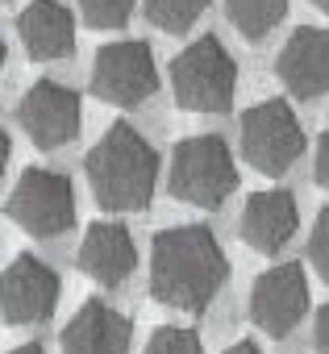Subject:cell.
Returning <instances> with one entry per match:
<instances>
[{
    "mask_svg": "<svg viewBox=\"0 0 329 354\" xmlns=\"http://www.w3.org/2000/svg\"><path fill=\"white\" fill-rule=\"evenodd\" d=\"M229 275V259L213 230L171 225L150 246V296L176 313H205Z\"/></svg>",
    "mask_w": 329,
    "mask_h": 354,
    "instance_id": "obj_1",
    "label": "cell"
},
{
    "mask_svg": "<svg viewBox=\"0 0 329 354\" xmlns=\"http://www.w3.org/2000/svg\"><path fill=\"white\" fill-rule=\"evenodd\" d=\"M92 201L109 213H138L158 188V150L129 125L117 121L84 158Z\"/></svg>",
    "mask_w": 329,
    "mask_h": 354,
    "instance_id": "obj_2",
    "label": "cell"
},
{
    "mask_svg": "<svg viewBox=\"0 0 329 354\" xmlns=\"http://www.w3.org/2000/svg\"><path fill=\"white\" fill-rule=\"evenodd\" d=\"M167 188L176 201H184L192 209H221L238 188V167H234L225 138L221 133L184 138L171 154Z\"/></svg>",
    "mask_w": 329,
    "mask_h": 354,
    "instance_id": "obj_3",
    "label": "cell"
},
{
    "mask_svg": "<svg viewBox=\"0 0 329 354\" xmlns=\"http://www.w3.org/2000/svg\"><path fill=\"white\" fill-rule=\"evenodd\" d=\"M171 92L176 104L188 113H225L238 92V63L221 46V38L205 34L171 63Z\"/></svg>",
    "mask_w": 329,
    "mask_h": 354,
    "instance_id": "obj_4",
    "label": "cell"
},
{
    "mask_svg": "<svg viewBox=\"0 0 329 354\" xmlns=\"http://www.w3.org/2000/svg\"><path fill=\"white\" fill-rule=\"evenodd\" d=\"M238 146H242V154L254 171L288 175L296 167V158L304 154V129H300L288 100H263V104L242 113Z\"/></svg>",
    "mask_w": 329,
    "mask_h": 354,
    "instance_id": "obj_5",
    "label": "cell"
},
{
    "mask_svg": "<svg viewBox=\"0 0 329 354\" xmlns=\"http://www.w3.org/2000/svg\"><path fill=\"white\" fill-rule=\"evenodd\" d=\"M9 217L34 238H63L75 225V192L67 175L50 167H30L9 196Z\"/></svg>",
    "mask_w": 329,
    "mask_h": 354,
    "instance_id": "obj_6",
    "label": "cell"
},
{
    "mask_svg": "<svg viewBox=\"0 0 329 354\" xmlns=\"http://www.w3.org/2000/svg\"><path fill=\"white\" fill-rule=\"evenodd\" d=\"M92 92L104 104L138 109L158 92V63L146 42H113L100 46L92 63Z\"/></svg>",
    "mask_w": 329,
    "mask_h": 354,
    "instance_id": "obj_7",
    "label": "cell"
},
{
    "mask_svg": "<svg viewBox=\"0 0 329 354\" xmlns=\"http://www.w3.org/2000/svg\"><path fill=\"white\" fill-rule=\"evenodd\" d=\"M308 313V279L300 263H279L263 271L250 288V321L267 337H288Z\"/></svg>",
    "mask_w": 329,
    "mask_h": 354,
    "instance_id": "obj_8",
    "label": "cell"
},
{
    "mask_svg": "<svg viewBox=\"0 0 329 354\" xmlns=\"http://www.w3.org/2000/svg\"><path fill=\"white\" fill-rule=\"evenodd\" d=\"M17 121L21 129L30 133L34 146L42 150H59L67 142H75L79 133V121H84V109H79V96L55 80H38L21 104H17Z\"/></svg>",
    "mask_w": 329,
    "mask_h": 354,
    "instance_id": "obj_9",
    "label": "cell"
},
{
    "mask_svg": "<svg viewBox=\"0 0 329 354\" xmlns=\"http://www.w3.org/2000/svg\"><path fill=\"white\" fill-rule=\"evenodd\" d=\"M0 300H5V317L13 325H38L50 321L55 304H59V275L34 259V254H17L5 267V283H0Z\"/></svg>",
    "mask_w": 329,
    "mask_h": 354,
    "instance_id": "obj_10",
    "label": "cell"
},
{
    "mask_svg": "<svg viewBox=\"0 0 329 354\" xmlns=\"http://www.w3.org/2000/svg\"><path fill=\"white\" fill-rule=\"evenodd\" d=\"M275 75L283 80V88L300 100H317L329 92V30L321 26H300L279 59H275Z\"/></svg>",
    "mask_w": 329,
    "mask_h": 354,
    "instance_id": "obj_11",
    "label": "cell"
},
{
    "mask_svg": "<svg viewBox=\"0 0 329 354\" xmlns=\"http://www.w3.org/2000/svg\"><path fill=\"white\" fill-rule=\"evenodd\" d=\"M296 225H300V213H296V196L283 192V188H267V192H254L242 209V242L263 250V254H275L283 250L292 238H296Z\"/></svg>",
    "mask_w": 329,
    "mask_h": 354,
    "instance_id": "obj_12",
    "label": "cell"
},
{
    "mask_svg": "<svg viewBox=\"0 0 329 354\" xmlns=\"http://www.w3.org/2000/svg\"><path fill=\"white\" fill-rule=\"evenodd\" d=\"M75 259H79V271H84L92 283H100V288L125 283V279L133 275V267H138L133 238H129V230L117 225V221H96V225L84 234Z\"/></svg>",
    "mask_w": 329,
    "mask_h": 354,
    "instance_id": "obj_13",
    "label": "cell"
},
{
    "mask_svg": "<svg viewBox=\"0 0 329 354\" xmlns=\"http://www.w3.org/2000/svg\"><path fill=\"white\" fill-rule=\"evenodd\" d=\"M133 325L104 300H88L63 329V354H129Z\"/></svg>",
    "mask_w": 329,
    "mask_h": 354,
    "instance_id": "obj_14",
    "label": "cell"
},
{
    "mask_svg": "<svg viewBox=\"0 0 329 354\" xmlns=\"http://www.w3.org/2000/svg\"><path fill=\"white\" fill-rule=\"evenodd\" d=\"M17 34H21V46L30 50V59H38V63H55L75 50V17L59 0H30L17 17Z\"/></svg>",
    "mask_w": 329,
    "mask_h": 354,
    "instance_id": "obj_15",
    "label": "cell"
},
{
    "mask_svg": "<svg viewBox=\"0 0 329 354\" xmlns=\"http://www.w3.org/2000/svg\"><path fill=\"white\" fill-rule=\"evenodd\" d=\"M225 13L246 42H263L288 13V0H225Z\"/></svg>",
    "mask_w": 329,
    "mask_h": 354,
    "instance_id": "obj_16",
    "label": "cell"
},
{
    "mask_svg": "<svg viewBox=\"0 0 329 354\" xmlns=\"http://www.w3.org/2000/svg\"><path fill=\"white\" fill-rule=\"evenodd\" d=\"M205 9L209 0H146V21L162 34H188Z\"/></svg>",
    "mask_w": 329,
    "mask_h": 354,
    "instance_id": "obj_17",
    "label": "cell"
},
{
    "mask_svg": "<svg viewBox=\"0 0 329 354\" xmlns=\"http://www.w3.org/2000/svg\"><path fill=\"white\" fill-rule=\"evenodd\" d=\"M142 354H205V346H200V333L188 325H162L150 333Z\"/></svg>",
    "mask_w": 329,
    "mask_h": 354,
    "instance_id": "obj_18",
    "label": "cell"
},
{
    "mask_svg": "<svg viewBox=\"0 0 329 354\" xmlns=\"http://www.w3.org/2000/svg\"><path fill=\"white\" fill-rule=\"evenodd\" d=\"M138 0H79V13L92 30H121Z\"/></svg>",
    "mask_w": 329,
    "mask_h": 354,
    "instance_id": "obj_19",
    "label": "cell"
},
{
    "mask_svg": "<svg viewBox=\"0 0 329 354\" xmlns=\"http://www.w3.org/2000/svg\"><path fill=\"white\" fill-rule=\"evenodd\" d=\"M308 259H312L317 275L329 283V209H321L317 221H312V234H308Z\"/></svg>",
    "mask_w": 329,
    "mask_h": 354,
    "instance_id": "obj_20",
    "label": "cell"
},
{
    "mask_svg": "<svg viewBox=\"0 0 329 354\" xmlns=\"http://www.w3.org/2000/svg\"><path fill=\"white\" fill-rule=\"evenodd\" d=\"M312 175H317V184L329 192V129L317 138V154H312Z\"/></svg>",
    "mask_w": 329,
    "mask_h": 354,
    "instance_id": "obj_21",
    "label": "cell"
},
{
    "mask_svg": "<svg viewBox=\"0 0 329 354\" xmlns=\"http://www.w3.org/2000/svg\"><path fill=\"white\" fill-rule=\"evenodd\" d=\"M312 346H317V354H329V304L317 308V321H312Z\"/></svg>",
    "mask_w": 329,
    "mask_h": 354,
    "instance_id": "obj_22",
    "label": "cell"
},
{
    "mask_svg": "<svg viewBox=\"0 0 329 354\" xmlns=\"http://www.w3.org/2000/svg\"><path fill=\"white\" fill-rule=\"evenodd\" d=\"M225 354H263V350H258L254 342H234V346H229Z\"/></svg>",
    "mask_w": 329,
    "mask_h": 354,
    "instance_id": "obj_23",
    "label": "cell"
},
{
    "mask_svg": "<svg viewBox=\"0 0 329 354\" xmlns=\"http://www.w3.org/2000/svg\"><path fill=\"white\" fill-rule=\"evenodd\" d=\"M9 354H42V346H17V350H9Z\"/></svg>",
    "mask_w": 329,
    "mask_h": 354,
    "instance_id": "obj_24",
    "label": "cell"
},
{
    "mask_svg": "<svg viewBox=\"0 0 329 354\" xmlns=\"http://www.w3.org/2000/svg\"><path fill=\"white\" fill-rule=\"evenodd\" d=\"M312 5H317V9H321V13H329V0H312Z\"/></svg>",
    "mask_w": 329,
    "mask_h": 354,
    "instance_id": "obj_25",
    "label": "cell"
}]
</instances>
